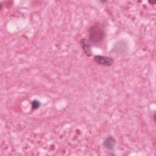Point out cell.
<instances>
[{
    "label": "cell",
    "mask_w": 156,
    "mask_h": 156,
    "mask_svg": "<svg viewBox=\"0 0 156 156\" xmlns=\"http://www.w3.org/2000/svg\"><path fill=\"white\" fill-rule=\"evenodd\" d=\"M105 32L102 24L99 23L94 24L89 28L88 40L91 44H100L104 39Z\"/></svg>",
    "instance_id": "6da1fadb"
},
{
    "label": "cell",
    "mask_w": 156,
    "mask_h": 156,
    "mask_svg": "<svg viewBox=\"0 0 156 156\" xmlns=\"http://www.w3.org/2000/svg\"><path fill=\"white\" fill-rule=\"evenodd\" d=\"M94 60L98 65L107 67L111 66L114 63V60L113 58L101 55H94Z\"/></svg>",
    "instance_id": "7a4b0ae2"
},
{
    "label": "cell",
    "mask_w": 156,
    "mask_h": 156,
    "mask_svg": "<svg viewBox=\"0 0 156 156\" xmlns=\"http://www.w3.org/2000/svg\"><path fill=\"white\" fill-rule=\"evenodd\" d=\"M79 44L84 54L87 57L92 56V51L91 50V44L90 43V42L88 39L85 38H81L79 41Z\"/></svg>",
    "instance_id": "3957f363"
},
{
    "label": "cell",
    "mask_w": 156,
    "mask_h": 156,
    "mask_svg": "<svg viewBox=\"0 0 156 156\" xmlns=\"http://www.w3.org/2000/svg\"><path fill=\"white\" fill-rule=\"evenodd\" d=\"M116 143V140L113 137L108 136L104 139L102 145L107 150H113L115 148Z\"/></svg>",
    "instance_id": "277c9868"
},
{
    "label": "cell",
    "mask_w": 156,
    "mask_h": 156,
    "mask_svg": "<svg viewBox=\"0 0 156 156\" xmlns=\"http://www.w3.org/2000/svg\"><path fill=\"white\" fill-rule=\"evenodd\" d=\"M40 102L37 100H34L31 102V107L32 110H37L40 107Z\"/></svg>",
    "instance_id": "5b68a950"
},
{
    "label": "cell",
    "mask_w": 156,
    "mask_h": 156,
    "mask_svg": "<svg viewBox=\"0 0 156 156\" xmlns=\"http://www.w3.org/2000/svg\"><path fill=\"white\" fill-rule=\"evenodd\" d=\"M149 2L150 4H155V3H156V1H149Z\"/></svg>",
    "instance_id": "8992f818"
},
{
    "label": "cell",
    "mask_w": 156,
    "mask_h": 156,
    "mask_svg": "<svg viewBox=\"0 0 156 156\" xmlns=\"http://www.w3.org/2000/svg\"><path fill=\"white\" fill-rule=\"evenodd\" d=\"M155 113H154V115H153V119H154V122H155Z\"/></svg>",
    "instance_id": "52a82bcc"
}]
</instances>
